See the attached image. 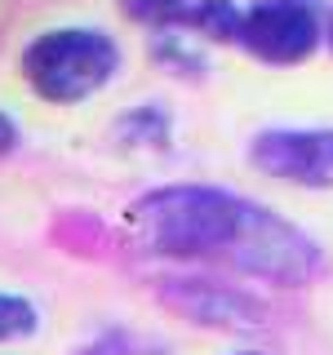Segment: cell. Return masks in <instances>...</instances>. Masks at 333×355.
<instances>
[{
	"label": "cell",
	"instance_id": "7",
	"mask_svg": "<svg viewBox=\"0 0 333 355\" xmlns=\"http://www.w3.org/2000/svg\"><path fill=\"white\" fill-rule=\"evenodd\" d=\"M169 116H164L160 107H133L129 116H120L116 120V138H120V147H133V151H147V147H155V151H164L169 147Z\"/></svg>",
	"mask_w": 333,
	"mask_h": 355
},
{
	"label": "cell",
	"instance_id": "3",
	"mask_svg": "<svg viewBox=\"0 0 333 355\" xmlns=\"http://www.w3.org/2000/svg\"><path fill=\"white\" fill-rule=\"evenodd\" d=\"M244 53L266 67H298L325 44L320 0H253L240 31Z\"/></svg>",
	"mask_w": 333,
	"mask_h": 355
},
{
	"label": "cell",
	"instance_id": "6",
	"mask_svg": "<svg viewBox=\"0 0 333 355\" xmlns=\"http://www.w3.org/2000/svg\"><path fill=\"white\" fill-rule=\"evenodd\" d=\"M182 27L200 31L205 40H218V44H240V31H244V9L236 0H191L187 14L178 18Z\"/></svg>",
	"mask_w": 333,
	"mask_h": 355
},
{
	"label": "cell",
	"instance_id": "9",
	"mask_svg": "<svg viewBox=\"0 0 333 355\" xmlns=\"http://www.w3.org/2000/svg\"><path fill=\"white\" fill-rule=\"evenodd\" d=\"M191 0H120V14L129 22H142V27H164V22H178L187 14Z\"/></svg>",
	"mask_w": 333,
	"mask_h": 355
},
{
	"label": "cell",
	"instance_id": "11",
	"mask_svg": "<svg viewBox=\"0 0 333 355\" xmlns=\"http://www.w3.org/2000/svg\"><path fill=\"white\" fill-rule=\"evenodd\" d=\"M18 147V120L9 111H0V155H9Z\"/></svg>",
	"mask_w": 333,
	"mask_h": 355
},
{
	"label": "cell",
	"instance_id": "2",
	"mask_svg": "<svg viewBox=\"0 0 333 355\" xmlns=\"http://www.w3.org/2000/svg\"><path fill=\"white\" fill-rule=\"evenodd\" d=\"M18 71L40 103L71 107L116 80L120 44L98 27H49L22 44Z\"/></svg>",
	"mask_w": 333,
	"mask_h": 355
},
{
	"label": "cell",
	"instance_id": "5",
	"mask_svg": "<svg viewBox=\"0 0 333 355\" xmlns=\"http://www.w3.org/2000/svg\"><path fill=\"white\" fill-rule=\"evenodd\" d=\"M249 164L275 182L325 191L333 187V129H262L249 138Z\"/></svg>",
	"mask_w": 333,
	"mask_h": 355
},
{
	"label": "cell",
	"instance_id": "10",
	"mask_svg": "<svg viewBox=\"0 0 333 355\" xmlns=\"http://www.w3.org/2000/svg\"><path fill=\"white\" fill-rule=\"evenodd\" d=\"M71 355H133V342H129L125 329H103V333H94L89 342H80Z\"/></svg>",
	"mask_w": 333,
	"mask_h": 355
},
{
	"label": "cell",
	"instance_id": "12",
	"mask_svg": "<svg viewBox=\"0 0 333 355\" xmlns=\"http://www.w3.org/2000/svg\"><path fill=\"white\" fill-rule=\"evenodd\" d=\"M325 44H329V53H333V9H329V18H325Z\"/></svg>",
	"mask_w": 333,
	"mask_h": 355
},
{
	"label": "cell",
	"instance_id": "13",
	"mask_svg": "<svg viewBox=\"0 0 333 355\" xmlns=\"http://www.w3.org/2000/svg\"><path fill=\"white\" fill-rule=\"evenodd\" d=\"M236 355H262V351H236Z\"/></svg>",
	"mask_w": 333,
	"mask_h": 355
},
{
	"label": "cell",
	"instance_id": "4",
	"mask_svg": "<svg viewBox=\"0 0 333 355\" xmlns=\"http://www.w3.org/2000/svg\"><path fill=\"white\" fill-rule=\"evenodd\" d=\"M155 297L200 329L249 333V329L271 324V306L262 297H253L249 288H236V284L205 280V275H160Z\"/></svg>",
	"mask_w": 333,
	"mask_h": 355
},
{
	"label": "cell",
	"instance_id": "8",
	"mask_svg": "<svg viewBox=\"0 0 333 355\" xmlns=\"http://www.w3.org/2000/svg\"><path fill=\"white\" fill-rule=\"evenodd\" d=\"M40 329V311L27 302L22 293H0V342L31 338Z\"/></svg>",
	"mask_w": 333,
	"mask_h": 355
},
{
	"label": "cell",
	"instance_id": "1",
	"mask_svg": "<svg viewBox=\"0 0 333 355\" xmlns=\"http://www.w3.org/2000/svg\"><path fill=\"white\" fill-rule=\"evenodd\" d=\"M125 236L133 240V249L155 258H222L244 275L289 288L311 284L325 266L307 231H298L266 205L205 182H173L129 200Z\"/></svg>",
	"mask_w": 333,
	"mask_h": 355
}]
</instances>
